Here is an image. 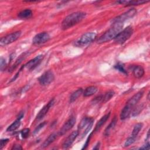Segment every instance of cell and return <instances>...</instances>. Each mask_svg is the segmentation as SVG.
Instances as JSON below:
<instances>
[{"label":"cell","instance_id":"cell-1","mask_svg":"<svg viewBox=\"0 0 150 150\" xmlns=\"http://www.w3.org/2000/svg\"><path fill=\"white\" fill-rule=\"evenodd\" d=\"M86 16V13L83 12L78 11L71 13L67 15L62 22V29L67 30L80 22Z\"/></svg>","mask_w":150,"mask_h":150},{"label":"cell","instance_id":"cell-2","mask_svg":"<svg viewBox=\"0 0 150 150\" xmlns=\"http://www.w3.org/2000/svg\"><path fill=\"white\" fill-rule=\"evenodd\" d=\"M123 27L122 23H115L108 30L104 32L97 40V43H103L114 39L117 35L122 30Z\"/></svg>","mask_w":150,"mask_h":150},{"label":"cell","instance_id":"cell-3","mask_svg":"<svg viewBox=\"0 0 150 150\" xmlns=\"http://www.w3.org/2000/svg\"><path fill=\"white\" fill-rule=\"evenodd\" d=\"M134 30L132 26H129L122 30L114 38V42L117 44L121 45L125 43L133 34Z\"/></svg>","mask_w":150,"mask_h":150},{"label":"cell","instance_id":"cell-4","mask_svg":"<svg viewBox=\"0 0 150 150\" xmlns=\"http://www.w3.org/2000/svg\"><path fill=\"white\" fill-rule=\"evenodd\" d=\"M97 34L94 32H87L83 34L77 41L75 42L74 45L78 47H82L92 42L96 38Z\"/></svg>","mask_w":150,"mask_h":150},{"label":"cell","instance_id":"cell-5","mask_svg":"<svg viewBox=\"0 0 150 150\" xmlns=\"http://www.w3.org/2000/svg\"><path fill=\"white\" fill-rule=\"evenodd\" d=\"M94 120L92 118L85 117H84L81 121L80 122L79 125H78V131H80L81 130H83V133L81 134V136L84 137L86 135L88 131L91 129L93 124Z\"/></svg>","mask_w":150,"mask_h":150},{"label":"cell","instance_id":"cell-6","mask_svg":"<svg viewBox=\"0 0 150 150\" xmlns=\"http://www.w3.org/2000/svg\"><path fill=\"white\" fill-rule=\"evenodd\" d=\"M137 13V10L135 8H131L122 14L112 19V24L115 23H122L126 20L133 18Z\"/></svg>","mask_w":150,"mask_h":150},{"label":"cell","instance_id":"cell-7","mask_svg":"<svg viewBox=\"0 0 150 150\" xmlns=\"http://www.w3.org/2000/svg\"><path fill=\"white\" fill-rule=\"evenodd\" d=\"M21 35V31H16L15 32H12L10 34L6 35L4 37H2L0 39V45L1 46H5L12 43L18 40Z\"/></svg>","mask_w":150,"mask_h":150},{"label":"cell","instance_id":"cell-8","mask_svg":"<svg viewBox=\"0 0 150 150\" xmlns=\"http://www.w3.org/2000/svg\"><path fill=\"white\" fill-rule=\"evenodd\" d=\"M54 79L53 73L50 70L44 72L38 79L39 83L42 86H47L50 84Z\"/></svg>","mask_w":150,"mask_h":150},{"label":"cell","instance_id":"cell-9","mask_svg":"<svg viewBox=\"0 0 150 150\" xmlns=\"http://www.w3.org/2000/svg\"><path fill=\"white\" fill-rule=\"evenodd\" d=\"M50 39V35L47 32H41L36 35L32 39V43L38 46L43 44Z\"/></svg>","mask_w":150,"mask_h":150},{"label":"cell","instance_id":"cell-10","mask_svg":"<svg viewBox=\"0 0 150 150\" xmlns=\"http://www.w3.org/2000/svg\"><path fill=\"white\" fill-rule=\"evenodd\" d=\"M76 117L73 115L70 117V118L64 122L60 129L59 130L58 134L59 135H63L66 134L68 131H69L76 123Z\"/></svg>","mask_w":150,"mask_h":150},{"label":"cell","instance_id":"cell-11","mask_svg":"<svg viewBox=\"0 0 150 150\" xmlns=\"http://www.w3.org/2000/svg\"><path fill=\"white\" fill-rule=\"evenodd\" d=\"M144 91L141 90L134 94L131 98H130L128 101L127 102L126 105H125L127 108H129L130 110H132L134 107L138 103V101L141 100L144 95Z\"/></svg>","mask_w":150,"mask_h":150},{"label":"cell","instance_id":"cell-12","mask_svg":"<svg viewBox=\"0 0 150 150\" xmlns=\"http://www.w3.org/2000/svg\"><path fill=\"white\" fill-rule=\"evenodd\" d=\"M43 58V55H38L35 57H34L33 59L29 60L28 63H26L24 65V66L25 67L27 68L28 70H32L40 64Z\"/></svg>","mask_w":150,"mask_h":150},{"label":"cell","instance_id":"cell-13","mask_svg":"<svg viewBox=\"0 0 150 150\" xmlns=\"http://www.w3.org/2000/svg\"><path fill=\"white\" fill-rule=\"evenodd\" d=\"M79 135V131H73L64 141L62 146L63 149H68L73 143L76 138Z\"/></svg>","mask_w":150,"mask_h":150},{"label":"cell","instance_id":"cell-14","mask_svg":"<svg viewBox=\"0 0 150 150\" xmlns=\"http://www.w3.org/2000/svg\"><path fill=\"white\" fill-rule=\"evenodd\" d=\"M54 98H52L51 99L47 104H46L40 111L39 112H38V114H37L36 115V120H41L42 118H43L45 115L47 113L48 111L49 110V109L51 107L53 106V105L54 104Z\"/></svg>","mask_w":150,"mask_h":150},{"label":"cell","instance_id":"cell-15","mask_svg":"<svg viewBox=\"0 0 150 150\" xmlns=\"http://www.w3.org/2000/svg\"><path fill=\"white\" fill-rule=\"evenodd\" d=\"M132 70L133 75L137 79L141 78L145 73L144 69L141 66H139V65H137L134 66Z\"/></svg>","mask_w":150,"mask_h":150},{"label":"cell","instance_id":"cell-16","mask_svg":"<svg viewBox=\"0 0 150 150\" xmlns=\"http://www.w3.org/2000/svg\"><path fill=\"white\" fill-rule=\"evenodd\" d=\"M110 115V112H108V114H107L104 115V116H103L100 119V120L97 122V124L96 125V127H95V128H94V132L98 131L101 128V127L105 123V122L109 118Z\"/></svg>","mask_w":150,"mask_h":150},{"label":"cell","instance_id":"cell-17","mask_svg":"<svg viewBox=\"0 0 150 150\" xmlns=\"http://www.w3.org/2000/svg\"><path fill=\"white\" fill-rule=\"evenodd\" d=\"M148 2V1H118L116 2L118 4L125 5V6H131V5H142V4L146 3Z\"/></svg>","mask_w":150,"mask_h":150},{"label":"cell","instance_id":"cell-18","mask_svg":"<svg viewBox=\"0 0 150 150\" xmlns=\"http://www.w3.org/2000/svg\"><path fill=\"white\" fill-rule=\"evenodd\" d=\"M97 87L96 86H89L84 90L83 94L84 97H90L93 96L97 91Z\"/></svg>","mask_w":150,"mask_h":150},{"label":"cell","instance_id":"cell-19","mask_svg":"<svg viewBox=\"0 0 150 150\" xmlns=\"http://www.w3.org/2000/svg\"><path fill=\"white\" fill-rule=\"evenodd\" d=\"M117 120L116 117H115L112 119V120L111 121L110 124L105 128V129L104 131V135L105 136H108L110 134L111 131L114 128V127H115V125L117 124Z\"/></svg>","mask_w":150,"mask_h":150},{"label":"cell","instance_id":"cell-20","mask_svg":"<svg viewBox=\"0 0 150 150\" xmlns=\"http://www.w3.org/2000/svg\"><path fill=\"white\" fill-rule=\"evenodd\" d=\"M32 16V11L29 9H26L18 13V16L21 19H28Z\"/></svg>","mask_w":150,"mask_h":150},{"label":"cell","instance_id":"cell-21","mask_svg":"<svg viewBox=\"0 0 150 150\" xmlns=\"http://www.w3.org/2000/svg\"><path fill=\"white\" fill-rule=\"evenodd\" d=\"M57 138V134L56 133H52L50 134L44 141V142L42 145V148H46L50 144H52Z\"/></svg>","mask_w":150,"mask_h":150},{"label":"cell","instance_id":"cell-22","mask_svg":"<svg viewBox=\"0 0 150 150\" xmlns=\"http://www.w3.org/2000/svg\"><path fill=\"white\" fill-rule=\"evenodd\" d=\"M21 125V118H18L15 121H13L6 129V131L12 132L17 129Z\"/></svg>","mask_w":150,"mask_h":150},{"label":"cell","instance_id":"cell-23","mask_svg":"<svg viewBox=\"0 0 150 150\" xmlns=\"http://www.w3.org/2000/svg\"><path fill=\"white\" fill-rule=\"evenodd\" d=\"M83 89L81 88H78L77 90H76L73 93H72L69 98V102L70 103H71L74 102V101H76L78 98V97L79 96H80L81 94H83Z\"/></svg>","mask_w":150,"mask_h":150},{"label":"cell","instance_id":"cell-24","mask_svg":"<svg viewBox=\"0 0 150 150\" xmlns=\"http://www.w3.org/2000/svg\"><path fill=\"white\" fill-rule=\"evenodd\" d=\"M115 93L112 91L110 90L106 93H105L104 94H101V103H105L107 101H108L114 95Z\"/></svg>","mask_w":150,"mask_h":150},{"label":"cell","instance_id":"cell-25","mask_svg":"<svg viewBox=\"0 0 150 150\" xmlns=\"http://www.w3.org/2000/svg\"><path fill=\"white\" fill-rule=\"evenodd\" d=\"M28 52H25V53H23L22 54H21V55L16 60V61H15V63L13 64V66H11V69H10V71L13 70L18 66H19V64L22 62V61L23 60H24V59L26 57V56H28Z\"/></svg>","mask_w":150,"mask_h":150},{"label":"cell","instance_id":"cell-26","mask_svg":"<svg viewBox=\"0 0 150 150\" xmlns=\"http://www.w3.org/2000/svg\"><path fill=\"white\" fill-rule=\"evenodd\" d=\"M143 127V124L142 123H141V122H139V123H137L135 125L133 129H132V134H131V136L134 137H135L137 138L138 134H139V131L141 130L142 128Z\"/></svg>","mask_w":150,"mask_h":150},{"label":"cell","instance_id":"cell-27","mask_svg":"<svg viewBox=\"0 0 150 150\" xmlns=\"http://www.w3.org/2000/svg\"><path fill=\"white\" fill-rule=\"evenodd\" d=\"M144 108V105L142 104H139L138 105H137L136 107H135L133 110L131 111V114H132V117H135L137 115H138L140 112Z\"/></svg>","mask_w":150,"mask_h":150},{"label":"cell","instance_id":"cell-28","mask_svg":"<svg viewBox=\"0 0 150 150\" xmlns=\"http://www.w3.org/2000/svg\"><path fill=\"white\" fill-rule=\"evenodd\" d=\"M135 139H136L135 137H134L130 135V137H128L127 139V140L125 141V144H124V146L125 147H127V146H128L131 145V144H132L135 141Z\"/></svg>","mask_w":150,"mask_h":150},{"label":"cell","instance_id":"cell-29","mask_svg":"<svg viewBox=\"0 0 150 150\" xmlns=\"http://www.w3.org/2000/svg\"><path fill=\"white\" fill-rule=\"evenodd\" d=\"M114 67H115V69H116L117 70H118V71H120V72H121L122 73H124V74H127V71L124 69V66L122 64H121V63H118L117 64H116L114 66Z\"/></svg>","mask_w":150,"mask_h":150},{"label":"cell","instance_id":"cell-30","mask_svg":"<svg viewBox=\"0 0 150 150\" xmlns=\"http://www.w3.org/2000/svg\"><path fill=\"white\" fill-rule=\"evenodd\" d=\"M29 132H30L29 128H24L21 131V135L23 138L25 139L28 137Z\"/></svg>","mask_w":150,"mask_h":150},{"label":"cell","instance_id":"cell-31","mask_svg":"<svg viewBox=\"0 0 150 150\" xmlns=\"http://www.w3.org/2000/svg\"><path fill=\"white\" fill-rule=\"evenodd\" d=\"M6 67V63L3 57H1L0 59V69L1 71H4Z\"/></svg>","mask_w":150,"mask_h":150},{"label":"cell","instance_id":"cell-32","mask_svg":"<svg viewBox=\"0 0 150 150\" xmlns=\"http://www.w3.org/2000/svg\"><path fill=\"white\" fill-rule=\"evenodd\" d=\"M45 125H46V122H43L40 123V124L35 129V130H34V131H33V134H37L38 132H39V131L42 128H43V127H44Z\"/></svg>","mask_w":150,"mask_h":150},{"label":"cell","instance_id":"cell-33","mask_svg":"<svg viewBox=\"0 0 150 150\" xmlns=\"http://www.w3.org/2000/svg\"><path fill=\"white\" fill-rule=\"evenodd\" d=\"M9 139L8 138L6 139H1L0 141V149H2L4 146L6 145V144L9 142Z\"/></svg>","mask_w":150,"mask_h":150},{"label":"cell","instance_id":"cell-34","mask_svg":"<svg viewBox=\"0 0 150 150\" xmlns=\"http://www.w3.org/2000/svg\"><path fill=\"white\" fill-rule=\"evenodd\" d=\"M92 134H93V132H92V133H91V134H90L89 137H88V138L87 139V140H86V143L84 144V145L83 147L82 148V149H86V148H87V146H88V144H89V142H90V138H91V135H92Z\"/></svg>","mask_w":150,"mask_h":150},{"label":"cell","instance_id":"cell-35","mask_svg":"<svg viewBox=\"0 0 150 150\" xmlns=\"http://www.w3.org/2000/svg\"><path fill=\"white\" fill-rule=\"evenodd\" d=\"M149 148H150L149 142H148L146 144H145V145H142V146H141L139 149H149Z\"/></svg>","mask_w":150,"mask_h":150},{"label":"cell","instance_id":"cell-36","mask_svg":"<svg viewBox=\"0 0 150 150\" xmlns=\"http://www.w3.org/2000/svg\"><path fill=\"white\" fill-rule=\"evenodd\" d=\"M11 149H18L19 150V149H22V148L19 145H14Z\"/></svg>","mask_w":150,"mask_h":150},{"label":"cell","instance_id":"cell-37","mask_svg":"<svg viewBox=\"0 0 150 150\" xmlns=\"http://www.w3.org/2000/svg\"><path fill=\"white\" fill-rule=\"evenodd\" d=\"M100 148V142H98L94 147H93V149H98Z\"/></svg>","mask_w":150,"mask_h":150}]
</instances>
